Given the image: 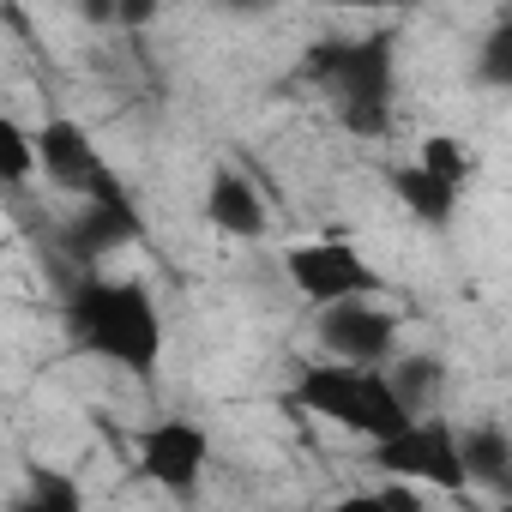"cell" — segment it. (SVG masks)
I'll list each match as a JSON object with an SVG mask.
<instances>
[{"label":"cell","mask_w":512,"mask_h":512,"mask_svg":"<svg viewBox=\"0 0 512 512\" xmlns=\"http://www.w3.org/2000/svg\"><path fill=\"white\" fill-rule=\"evenodd\" d=\"M67 338L85 356L151 380L163 362V308L139 278H79L67 296Z\"/></svg>","instance_id":"cell-1"},{"label":"cell","mask_w":512,"mask_h":512,"mask_svg":"<svg viewBox=\"0 0 512 512\" xmlns=\"http://www.w3.org/2000/svg\"><path fill=\"white\" fill-rule=\"evenodd\" d=\"M302 79L332 97L338 121L362 139L392 133V79H398V37L368 31V37H326L308 49Z\"/></svg>","instance_id":"cell-2"},{"label":"cell","mask_w":512,"mask_h":512,"mask_svg":"<svg viewBox=\"0 0 512 512\" xmlns=\"http://www.w3.org/2000/svg\"><path fill=\"white\" fill-rule=\"evenodd\" d=\"M290 404L302 416L332 422L338 434H356V440H386L392 428L410 422V410L398 404L386 368H356V362H314V368H302L296 386H290Z\"/></svg>","instance_id":"cell-3"},{"label":"cell","mask_w":512,"mask_h":512,"mask_svg":"<svg viewBox=\"0 0 512 512\" xmlns=\"http://www.w3.org/2000/svg\"><path fill=\"white\" fill-rule=\"evenodd\" d=\"M368 458L380 476H404L416 488H434V494H464V458H458V428L434 410L410 416L404 428H392L386 440H368Z\"/></svg>","instance_id":"cell-4"},{"label":"cell","mask_w":512,"mask_h":512,"mask_svg":"<svg viewBox=\"0 0 512 512\" xmlns=\"http://www.w3.org/2000/svg\"><path fill=\"white\" fill-rule=\"evenodd\" d=\"M284 272L296 284V296L308 308L344 302V296H380V272L362 260V247L344 235H320V241H296L284 253Z\"/></svg>","instance_id":"cell-5"},{"label":"cell","mask_w":512,"mask_h":512,"mask_svg":"<svg viewBox=\"0 0 512 512\" xmlns=\"http://www.w3.org/2000/svg\"><path fill=\"white\" fill-rule=\"evenodd\" d=\"M37 175L55 187V193H73V199H109V193H127V181L109 169V157L97 151V139L55 115L37 127Z\"/></svg>","instance_id":"cell-6"},{"label":"cell","mask_w":512,"mask_h":512,"mask_svg":"<svg viewBox=\"0 0 512 512\" xmlns=\"http://www.w3.org/2000/svg\"><path fill=\"white\" fill-rule=\"evenodd\" d=\"M314 314H320V344L332 350V362H356V368H386L404 332V314L386 308L380 296H344Z\"/></svg>","instance_id":"cell-7"},{"label":"cell","mask_w":512,"mask_h":512,"mask_svg":"<svg viewBox=\"0 0 512 512\" xmlns=\"http://www.w3.org/2000/svg\"><path fill=\"white\" fill-rule=\"evenodd\" d=\"M133 458H139V476L169 488V494H193L205 464H211V434L187 416H163L151 428L133 434Z\"/></svg>","instance_id":"cell-8"},{"label":"cell","mask_w":512,"mask_h":512,"mask_svg":"<svg viewBox=\"0 0 512 512\" xmlns=\"http://www.w3.org/2000/svg\"><path fill=\"white\" fill-rule=\"evenodd\" d=\"M139 235H145V217H139L133 193L79 199V217H73V229H67V241H73L79 260H103V253H115V247H133Z\"/></svg>","instance_id":"cell-9"},{"label":"cell","mask_w":512,"mask_h":512,"mask_svg":"<svg viewBox=\"0 0 512 512\" xmlns=\"http://www.w3.org/2000/svg\"><path fill=\"white\" fill-rule=\"evenodd\" d=\"M205 223L217 235H235V241H260L266 235V199L241 169H217L211 187H205Z\"/></svg>","instance_id":"cell-10"},{"label":"cell","mask_w":512,"mask_h":512,"mask_svg":"<svg viewBox=\"0 0 512 512\" xmlns=\"http://www.w3.org/2000/svg\"><path fill=\"white\" fill-rule=\"evenodd\" d=\"M458 458H464V482L488 488L494 500L512 494V434L500 422H470L458 434Z\"/></svg>","instance_id":"cell-11"},{"label":"cell","mask_w":512,"mask_h":512,"mask_svg":"<svg viewBox=\"0 0 512 512\" xmlns=\"http://www.w3.org/2000/svg\"><path fill=\"white\" fill-rule=\"evenodd\" d=\"M386 181H392L398 205H404L416 223H428V229H446V223H452V211H458V187L440 181V175H428L416 157H410V163H392Z\"/></svg>","instance_id":"cell-12"},{"label":"cell","mask_w":512,"mask_h":512,"mask_svg":"<svg viewBox=\"0 0 512 512\" xmlns=\"http://www.w3.org/2000/svg\"><path fill=\"white\" fill-rule=\"evenodd\" d=\"M386 380H392L398 404H404L410 416H422V410H434V398H440V380H446V368H440V356H398V362L386 368Z\"/></svg>","instance_id":"cell-13"},{"label":"cell","mask_w":512,"mask_h":512,"mask_svg":"<svg viewBox=\"0 0 512 512\" xmlns=\"http://www.w3.org/2000/svg\"><path fill=\"white\" fill-rule=\"evenodd\" d=\"M416 163H422L428 175L452 181L458 193H464L470 175H476V151H470L464 139H452V133H428V139H416Z\"/></svg>","instance_id":"cell-14"},{"label":"cell","mask_w":512,"mask_h":512,"mask_svg":"<svg viewBox=\"0 0 512 512\" xmlns=\"http://www.w3.org/2000/svg\"><path fill=\"white\" fill-rule=\"evenodd\" d=\"M37 175V133H25L13 115H0V193H19Z\"/></svg>","instance_id":"cell-15"},{"label":"cell","mask_w":512,"mask_h":512,"mask_svg":"<svg viewBox=\"0 0 512 512\" xmlns=\"http://www.w3.org/2000/svg\"><path fill=\"white\" fill-rule=\"evenodd\" d=\"M25 500L37 506V512H79V482L73 476H61V470H31V482H25Z\"/></svg>","instance_id":"cell-16"},{"label":"cell","mask_w":512,"mask_h":512,"mask_svg":"<svg viewBox=\"0 0 512 512\" xmlns=\"http://www.w3.org/2000/svg\"><path fill=\"white\" fill-rule=\"evenodd\" d=\"M476 73H482V85H506V79H512V31H506V25H494V31H488Z\"/></svg>","instance_id":"cell-17"},{"label":"cell","mask_w":512,"mask_h":512,"mask_svg":"<svg viewBox=\"0 0 512 512\" xmlns=\"http://www.w3.org/2000/svg\"><path fill=\"white\" fill-rule=\"evenodd\" d=\"M109 19H115L121 31H145V25L157 19V0H109Z\"/></svg>","instance_id":"cell-18"},{"label":"cell","mask_w":512,"mask_h":512,"mask_svg":"<svg viewBox=\"0 0 512 512\" xmlns=\"http://www.w3.org/2000/svg\"><path fill=\"white\" fill-rule=\"evenodd\" d=\"M320 7H332V13H392L404 0H320Z\"/></svg>","instance_id":"cell-19"},{"label":"cell","mask_w":512,"mask_h":512,"mask_svg":"<svg viewBox=\"0 0 512 512\" xmlns=\"http://www.w3.org/2000/svg\"><path fill=\"white\" fill-rule=\"evenodd\" d=\"M223 7H241V13H253V7H266V0H223Z\"/></svg>","instance_id":"cell-20"}]
</instances>
